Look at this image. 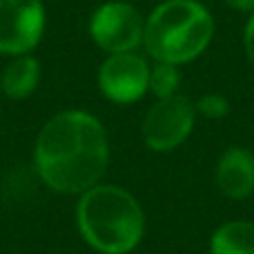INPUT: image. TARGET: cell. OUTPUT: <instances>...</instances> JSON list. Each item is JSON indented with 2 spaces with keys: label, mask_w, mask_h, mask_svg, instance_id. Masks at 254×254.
Masks as SVG:
<instances>
[{
  "label": "cell",
  "mask_w": 254,
  "mask_h": 254,
  "mask_svg": "<svg viewBox=\"0 0 254 254\" xmlns=\"http://www.w3.org/2000/svg\"><path fill=\"white\" fill-rule=\"evenodd\" d=\"M38 80H40V63L29 54H22V56H16L2 69L0 89H2L4 96L20 101V98H27L38 87Z\"/></svg>",
  "instance_id": "obj_9"
},
{
  "label": "cell",
  "mask_w": 254,
  "mask_h": 254,
  "mask_svg": "<svg viewBox=\"0 0 254 254\" xmlns=\"http://www.w3.org/2000/svg\"><path fill=\"white\" fill-rule=\"evenodd\" d=\"M43 31L45 7L40 0H0V54H29Z\"/></svg>",
  "instance_id": "obj_6"
},
{
  "label": "cell",
  "mask_w": 254,
  "mask_h": 254,
  "mask_svg": "<svg viewBox=\"0 0 254 254\" xmlns=\"http://www.w3.org/2000/svg\"><path fill=\"white\" fill-rule=\"evenodd\" d=\"M196 119V105L181 94L158 98L143 121V138L154 152H170L190 136Z\"/></svg>",
  "instance_id": "obj_4"
},
{
  "label": "cell",
  "mask_w": 254,
  "mask_h": 254,
  "mask_svg": "<svg viewBox=\"0 0 254 254\" xmlns=\"http://www.w3.org/2000/svg\"><path fill=\"white\" fill-rule=\"evenodd\" d=\"M179 65H170V63H156L149 69V92L156 98L174 96L176 89L181 85V74L176 69Z\"/></svg>",
  "instance_id": "obj_11"
},
{
  "label": "cell",
  "mask_w": 254,
  "mask_h": 254,
  "mask_svg": "<svg viewBox=\"0 0 254 254\" xmlns=\"http://www.w3.org/2000/svg\"><path fill=\"white\" fill-rule=\"evenodd\" d=\"M149 69L147 61L134 52L110 54L98 69V87L114 103H134L149 89Z\"/></svg>",
  "instance_id": "obj_7"
},
{
  "label": "cell",
  "mask_w": 254,
  "mask_h": 254,
  "mask_svg": "<svg viewBox=\"0 0 254 254\" xmlns=\"http://www.w3.org/2000/svg\"><path fill=\"white\" fill-rule=\"evenodd\" d=\"M107 163V131L101 121L87 112H61L45 123L36 138V172L54 192H87L103 179Z\"/></svg>",
  "instance_id": "obj_1"
},
{
  "label": "cell",
  "mask_w": 254,
  "mask_h": 254,
  "mask_svg": "<svg viewBox=\"0 0 254 254\" xmlns=\"http://www.w3.org/2000/svg\"><path fill=\"white\" fill-rule=\"evenodd\" d=\"M212 254H254V223L232 221L221 225L210 241Z\"/></svg>",
  "instance_id": "obj_10"
},
{
  "label": "cell",
  "mask_w": 254,
  "mask_h": 254,
  "mask_svg": "<svg viewBox=\"0 0 254 254\" xmlns=\"http://www.w3.org/2000/svg\"><path fill=\"white\" fill-rule=\"evenodd\" d=\"M214 36L210 11L196 0H167L145 20L143 45L156 63L183 65L205 52Z\"/></svg>",
  "instance_id": "obj_3"
},
{
  "label": "cell",
  "mask_w": 254,
  "mask_h": 254,
  "mask_svg": "<svg viewBox=\"0 0 254 254\" xmlns=\"http://www.w3.org/2000/svg\"><path fill=\"white\" fill-rule=\"evenodd\" d=\"M216 185L228 198L241 201L254 192V156L243 147H230L216 165Z\"/></svg>",
  "instance_id": "obj_8"
},
{
  "label": "cell",
  "mask_w": 254,
  "mask_h": 254,
  "mask_svg": "<svg viewBox=\"0 0 254 254\" xmlns=\"http://www.w3.org/2000/svg\"><path fill=\"white\" fill-rule=\"evenodd\" d=\"M76 219L83 239L101 254L131 252L145 232L138 201L116 185H94L80 194Z\"/></svg>",
  "instance_id": "obj_2"
},
{
  "label": "cell",
  "mask_w": 254,
  "mask_h": 254,
  "mask_svg": "<svg viewBox=\"0 0 254 254\" xmlns=\"http://www.w3.org/2000/svg\"><path fill=\"white\" fill-rule=\"evenodd\" d=\"M89 31L94 43L107 54L134 52L138 45H143L145 20L131 4L105 2L94 11Z\"/></svg>",
  "instance_id": "obj_5"
},
{
  "label": "cell",
  "mask_w": 254,
  "mask_h": 254,
  "mask_svg": "<svg viewBox=\"0 0 254 254\" xmlns=\"http://www.w3.org/2000/svg\"><path fill=\"white\" fill-rule=\"evenodd\" d=\"M228 110H230V105L221 94H205V96L196 103V112L207 116V119H223V116L228 114Z\"/></svg>",
  "instance_id": "obj_12"
},
{
  "label": "cell",
  "mask_w": 254,
  "mask_h": 254,
  "mask_svg": "<svg viewBox=\"0 0 254 254\" xmlns=\"http://www.w3.org/2000/svg\"><path fill=\"white\" fill-rule=\"evenodd\" d=\"M243 45H246L248 61H250V63H252V67H254V13H252V18L248 20V25H246V36H243Z\"/></svg>",
  "instance_id": "obj_13"
},
{
  "label": "cell",
  "mask_w": 254,
  "mask_h": 254,
  "mask_svg": "<svg viewBox=\"0 0 254 254\" xmlns=\"http://www.w3.org/2000/svg\"><path fill=\"white\" fill-rule=\"evenodd\" d=\"M225 4L237 11H254V0H225Z\"/></svg>",
  "instance_id": "obj_14"
}]
</instances>
